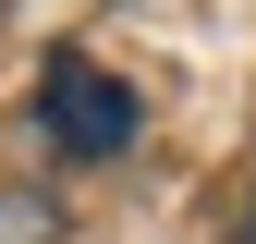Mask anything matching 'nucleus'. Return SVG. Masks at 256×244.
I'll list each match as a JSON object with an SVG mask.
<instances>
[{
	"mask_svg": "<svg viewBox=\"0 0 256 244\" xmlns=\"http://www.w3.org/2000/svg\"><path fill=\"white\" fill-rule=\"evenodd\" d=\"M134 122H146V98L110 74V61L61 49L49 74H37V134L61 146V159H122V146H134Z\"/></svg>",
	"mask_w": 256,
	"mask_h": 244,
	"instance_id": "obj_1",
	"label": "nucleus"
},
{
	"mask_svg": "<svg viewBox=\"0 0 256 244\" xmlns=\"http://www.w3.org/2000/svg\"><path fill=\"white\" fill-rule=\"evenodd\" d=\"M49 232H61V208L37 183H0V244H49Z\"/></svg>",
	"mask_w": 256,
	"mask_h": 244,
	"instance_id": "obj_2",
	"label": "nucleus"
},
{
	"mask_svg": "<svg viewBox=\"0 0 256 244\" xmlns=\"http://www.w3.org/2000/svg\"><path fill=\"white\" fill-rule=\"evenodd\" d=\"M244 244H256V196H244Z\"/></svg>",
	"mask_w": 256,
	"mask_h": 244,
	"instance_id": "obj_3",
	"label": "nucleus"
}]
</instances>
